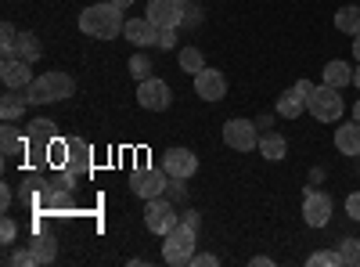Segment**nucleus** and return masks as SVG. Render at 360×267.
<instances>
[{
	"label": "nucleus",
	"instance_id": "obj_33",
	"mask_svg": "<svg viewBox=\"0 0 360 267\" xmlns=\"http://www.w3.org/2000/svg\"><path fill=\"white\" fill-rule=\"evenodd\" d=\"M346 217L349 221H360V192H349L346 195Z\"/></svg>",
	"mask_w": 360,
	"mask_h": 267
},
{
	"label": "nucleus",
	"instance_id": "obj_20",
	"mask_svg": "<svg viewBox=\"0 0 360 267\" xmlns=\"http://www.w3.org/2000/svg\"><path fill=\"white\" fill-rule=\"evenodd\" d=\"M259 156L263 159H270V163H278V159H285L288 156V141L281 137V134H274V130H266V134H259Z\"/></svg>",
	"mask_w": 360,
	"mask_h": 267
},
{
	"label": "nucleus",
	"instance_id": "obj_25",
	"mask_svg": "<svg viewBox=\"0 0 360 267\" xmlns=\"http://www.w3.org/2000/svg\"><path fill=\"white\" fill-rule=\"evenodd\" d=\"M176 62H180V69L184 73H202L205 69V54L198 51V47H180V54H176Z\"/></svg>",
	"mask_w": 360,
	"mask_h": 267
},
{
	"label": "nucleus",
	"instance_id": "obj_7",
	"mask_svg": "<svg viewBox=\"0 0 360 267\" xmlns=\"http://www.w3.org/2000/svg\"><path fill=\"white\" fill-rule=\"evenodd\" d=\"M224 144L227 148H234V152H252V148L259 144V130H256V123L252 120H227L224 123Z\"/></svg>",
	"mask_w": 360,
	"mask_h": 267
},
{
	"label": "nucleus",
	"instance_id": "obj_22",
	"mask_svg": "<svg viewBox=\"0 0 360 267\" xmlns=\"http://www.w3.org/2000/svg\"><path fill=\"white\" fill-rule=\"evenodd\" d=\"M335 29H339V33L356 37V33H360V4H346V8H339V11H335Z\"/></svg>",
	"mask_w": 360,
	"mask_h": 267
},
{
	"label": "nucleus",
	"instance_id": "obj_10",
	"mask_svg": "<svg viewBox=\"0 0 360 267\" xmlns=\"http://www.w3.org/2000/svg\"><path fill=\"white\" fill-rule=\"evenodd\" d=\"M162 170L169 177H180V181H188V177L198 173V156L191 152V148H166V156H162Z\"/></svg>",
	"mask_w": 360,
	"mask_h": 267
},
{
	"label": "nucleus",
	"instance_id": "obj_18",
	"mask_svg": "<svg viewBox=\"0 0 360 267\" xmlns=\"http://www.w3.org/2000/svg\"><path fill=\"white\" fill-rule=\"evenodd\" d=\"M321 80H324L328 87H339V91H342V87L353 83V66L342 62V58H332V62L321 69Z\"/></svg>",
	"mask_w": 360,
	"mask_h": 267
},
{
	"label": "nucleus",
	"instance_id": "obj_9",
	"mask_svg": "<svg viewBox=\"0 0 360 267\" xmlns=\"http://www.w3.org/2000/svg\"><path fill=\"white\" fill-rule=\"evenodd\" d=\"M332 213H335L332 195H328V192H310V188H307V195H303V221H307L310 228H324L328 221H332Z\"/></svg>",
	"mask_w": 360,
	"mask_h": 267
},
{
	"label": "nucleus",
	"instance_id": "obj_12",
	"mask_svg": "<svg viewBox=\"0 0 360 267\" xmlns=\"http://www.w3.org/2000/svg\"><path fill=\"white\" fill-rule=\"evenodd\" d=\"M195 94H198L202 101H220V98H227V76H224L220 69H202V73H195Z\"/></svg>",
	"mask_w": 360,
	"mask_h": 267
},
{
	"label": "nucleus",
	"instance_id": "obj_19",
	"mask_svg": "<svg viewBox=\"0 0 360 267\" xmlns=\"http://www.w3.org/2000/svg\"><path fill=\"white\" fill-rule=\"evenodd\" d=\"M25 105H29V98H25V91H4V98H0V120H8V123H15V120H22L25 116Z\"/></svg>",
	"mask_w": 360,
	"mask_h": 267
},
{
	"label": "nucleus",
	"instance_id": "obj_24",
	"mask_svg": "<svg viewBox=\"0 0 360 267\" xmlns=\"http://www.w3.org/2000/svg\"><path fill=\"white\" fill-rule=\"evenodd\" d=\"M29 249H33V260L37 263H51L58 256V242L51 239V235H37V239L29 242Z\"/></svg>",
	"mask_w": 360,
	"mask_h": 267
},
{
	"label": "nucleus",
	"instance_id": "obj_29",
	"mask_svg": "<svg viewBox=\"0 0 360 267\" xmlns=\"http://www.w3.org/2000/svg\"><path fill=\"white\" fill-rule=\"evenodd\" d=\"M339 253H342V263L346 267H360V239H342L339 242Z\"/></svg>",
	"mask_w": 360,
	"mask_h": 267
},
{
	"label": "nucleus",
	"instance_id": "obj_28",
	"mask_svg": "<svg viewBox=\"0 0 360 267\" xmlns=\"http://www.w3.org/2000/svg\"><path fill=\"white\" fill-rule=\"evenodd\" d=\"M15 47H18V29L4 22L0 25V51H4V58H15Z\"/></svg>",
	"mask_w": 360,
	"mask_h": 267
},
{
	"label": "nucleus",
	"instance_id": "obj_43",
	"mask_svg": "<svg viewBox=\"0 0 360 267\" xmlns=\"http://www.w3.org/2000/svg\"><path fill=\"white\" fill-rule=\"evenodd\" d=\"M353 120L360 123V98H356V105H353Z\"/></svg>",
	"mask_w": 360,
	"mask_h": 267
},
{
	"label": "nucleus",
	"instance_id": "obj_31",
	"mask_svg": "<svg viewBox=\"0 0 360 267\" xmlns=\"http://www.w3.org/2000/svg\"><path fill=\"white\" fill-rule=\"evenodd\" d=\"M166 199H173V202H184V199H188L184 181H180V177H169V185H166Z\"/></svg>",
	"mask_w": 360,
	"mask_h": 267
},
{
	"label": "nucleus",
	"instance_id": "obj_23",
	"mask_svg": "<svg viewBox=\"0 0 360 267\" xmlns=\"http://www.w3.org/2000/svg\"><path fill=\"white\" fill-rule=\"evenodd\" d=\"M25 144H29V141L18 134V127H11V123L4 120V127H0V152H4V156H18Z\"/></svg>",
	"mask_w": 360,
	"mask_h": 267
},
{
	"label": "nucleus",
	"instance_id": "obj_30",
	"mask_svg": "<svg viewBox=\"0 0 360 267\" xmlns=\"http://www.w3.org/2000/svg\"><path fill=\"white\" fill-rule=\"evenodd\" d=\"M18 239V224L11 221V217H4V221H0V242H4V246H11Z\"/></svg>",
	"mask_w": 360,
	"mask_h": 267
},
{
	"label": "nucleus",
	"instance_id": "obj_15",
	"mask_svg": "<svg viewBox=\"0 0 360 267\" xmlns=\"http://www.w3.org/2000/svg\"><path fill=\"white\" fill-rule=\"evenodd\" d=\"M90 163H94V159H90V144L72 137V141H69V159H65L62 170H69L72 177H86V173H90Z\"/></svg>",
	"mask_w": 360,
	"mask_h": 267
},
{
	"label": "nucleus",
	"instance_id": "obj_16",
	"mask_svg": "<svg viewBox=\"0 0 360 267\" xmlns=\"http://www.w3.org/2000/svg\"><path fill=\"white\" fill-rule=\"evenodd\" d=\"M303 112H307V94L292 83L288 91H281V98H278V116L281 120H299Z\"/></svg>",
	"mask_w": 360,
	"mask_h": 267
},
{
	"label": "nucleus",
	"instance_id": "obj_26",
	"mask_svg": "<svg viewBox=\"0 0 360 267\" xmlns=\"http://www.w3.org/2000/svg\"><path fill=\"white\" fill-rule=\"evenodd\" d=\"M152 69H155V66H152V58H148V54H141V47H137V54L130 58V76L141 83V80H148V76H152Z\"/></svg>",
	"mask_w": 360,
	"mask_h": 267
},
{
	"label": "nucleus",
	"instance_id": "obj_42",
	"mask_svg": "<svg viewBox=\"0 0 360 267\" xmlns=\"http://www.w3.org/2000/svg\"><path fill=\"white\" fill-rule=\"evenodd\" d=\"M353 87H356V91H360V66L353 69Z\"/></svg>",
	"mask_w": 360,
	"mask_h": 267
},
{
	"label": "nucleus",
	"instance_id": "obj_32",
	"mask_svg": "<svg viewBox=\"0 0 360 267\" xmlns=\"http://www.w3.org/2000/svg\"><path fill=\"white\" fill-rule=\"evenodd\" d=\"M8 263H15V267H29V263H37L33 260V249H15V253H8Z\"/></svg>",
	"mask_w": 360,
	"mask_h": 267
},
{
	"label": "nucleus",
	"instance_id": "obj_37",
	"mask_svg": "<svg viewBox=\"0 0 360 267\" xmlns=\"http://www.w3.org/2000/svg\"><path fill=\"white\" fill-rule=\"evenodd\" d=\"M180 221H184V224H191V228H202V217H198L195 210H184V213H180Z\"/></svg>",
	"mask_w": 360,
	"mask_h": 267
},
{
	"label": "nucleus",
	"instance_id": "obj_21",
	"mask_svg": "<svg viewBox=\"0 0 360 267\" xmlns=\"http://www.w3.org/2000/svg\"><path fill=\"white\" fill-rule=\"evenodd\" d=\"M40 54H44V44L37 33H29V29H22L18 33V47H15V58H22V62H40Z\"/></svg>",
	"mask_w": 360,
	"mask_h": 267
},
{
	"label": "nucleus",
	"instance_id": "obj_11",
	"mask_svg": "<svg viewBox=\"0 0 360 267\" xmlns=\"http://www.w3.org/2000/svg\"><path fill=\"white\" fill-rule=\"evenodd\" d=\"M166 170H152V166H144V170H137L134 173V181H130V188H134V195L137 199H155V195H166Z\"/></svg>",
	"mask_w": 360,
	"mask_h": 267
},
{
	"label": "nucleus",
	"instance_id": "obj_2",
	"mask_svg": "<svg viewBox=\"0 0 360 267\" xmlns=\"http://www.w3.org/2000/svg\"><path fill=\"white\" fill-rule=\"evenodd\" d=\"M72 94H76V80H72L69 73H58V69H51V73L37 76L33 83L25 87V98H29V105L65 101V98H72Z\"/></svg>",
	"mask_w": 360,
	"mask_h": 267
},
{
	"label": "nucleus",
	"instance_id": "obj_39",
	"mask_svg": "<svg viewBox=\"0 0 360 267\" xmlns=\"http://www.w3.org/2000/svg\"><path fill=\"white\" fill-rule=\"evenodd\" d=\"M252 267H274V260L270 256H252Z\"/></svg>",
	"mask_w": 360,
	"mask_h": 267
},
{
	"label": "nucleus",
	"instance_id": "obj_6",
	"mask_svg": "<svg viewBox=\"0 0 360 267\" xmlns=\"http://www.w3.org/2000/svg\"><path fill=\"white\" fill-rule=\"evenodd\" d=\"M137 105L148 108V112H166L173 105V91H169V83L159 80V76H148L137 83Z\"/></svg>",
	"mask_w": 360,
	"mask_h": 267
},
{
	"label": "nucleus",
	"instance_id": "obj_38",
	"mask_svg": "<svg viewBox=\"0 0 360 267\" xmlns=\"http://www.w3.org/2000/svg\"><path fill=\"white\" fill-rule=\"evenodd\" d=\"M0 206H4V210H8V206H11V188H8V185L0 188Z\"/></svg>",
	"mask_w": 360,
	"mask_h": 267
},
{
	"label": "nucleus",
	"instance_id": "obj_40",
	"mask_svg": "<svg viewBox=\"0 0 360 267\" xmlns=\"http://www.w3.org/2000/svg\"><path fill=\"white\" fill-rule=\"evenodd\" d=\"M112 4H115V8H123V11H130V8H134V0H112Z\"/></svg>",
	"mask_w": 360,
	"mask_h": 267
},
{
	"label": "nucleus",
	"instance_id": "obj_14",
	"mask_svg": "<svg viewBox=\"0 0 360 267\" xmlns=\"http://www.w3.org/2000/svg\"><path fill=\"white\" fill-rule=\"evenodd\" d=\"M123 37L134 44V47H148V44H159V25L152 18H127L123 25Z\"/></svg>",
	"mask_w": 360,
	"mask_h": 267
},
{
	"label": "nucleus",
	"instance_id": "obj_41",
	"mask_svg": "<svg viewBox=\"0 0 360 267\" xmlns=\"http://www.w3.org/2000/svg\"><path fill=\"white\" fill-rule=\"evenodd\" d=\"M353 58H356V62H360V33L353 37Z\"/></svg>",
	"mask_w": 360,
	"mask_h": 267
},
{
	"label": "nucleus",
	"instance_id": "obj_17",
	"mask_svg": "<svg viewBox=\"0 0 360 267\" xmlns=\"http://www.w3.org/2000/svg\"><path fill=\"white\" fill-rule=\"evenodd\" d=\"M335 148H339L342 156H360V123L356 120H349V123L339 120V127H335Z\"/></svg>",
	"mask_w": 360,
	"mask_h": 267
},
{
	"label": "nucleus",
	"instance_id": "obj_8",
	"mask_svg": "<svg viewBox=\"0 0 360 267\" xmlns=\"http://www.w3.org/2000/svg\"><path fill=\"white\" fill-rule=\"evenodd\" d=\"M184 11L188 4L184 0H148V18H152L159 29H180L184 25Z\"/></svg>",
	"mask_w": 360,
	"mask_h": 267
},
{
	"label": "nucleus",
	"instance_id": "obj_34",
	"mask_svg": "<svg viewBox=\"0 0 360 267\" xmlns=\"http://www.w3.org/2000/svg\"><path fill=\"white\" fill-rule=\"evenodd\" d=\"M159 47H162V51L176 47V29H159Z\"/></svg>",
	"mask_w": 360,
	"mask_h": 267
},
{
	"label": "nucleus",
	"instance_id": "obj_44",
	"mask_svg": "<svg viewBox=\"0 0 360 267\" xmlns=\"http://www.w3.org/2000/svg\"><path fill=\"white\" fill-rule=\"evenodd\" d=\"M184 4H191V0H184Z\"/></svg>",
	"mask_w": 360,
	"mask_h": 267
},
{
	"label": "nucleus",
	"instance_id": "obj_36",
	"mask_svg": "<svg viewBox=\"0 0 360 267\" xmlns=\"http://www.w3.org/2000/svg\"><path fill=\"white\" fill-rule=\"evenodd\" d=\"M198 22H202V11H198L195 4H188V11H184V25H188V29H195Z\"/></svg>",
	"mask_w": 360,
	"mask_h": 267
},
{
	"label": "nucleus",
	"instance_id": "obj_27",
	"mask_svg": "<svg viewBox=\"0 0 360 267\" xmlns=\"http://www.w3.org/2000/svg\"><path fill=\"white\" fill-rule=\"evenodd\" d=\"M307 263L310 267H339L342 263V253L339 249H317V253L307 256Z\"/></svg>",
	"mask_w": 360,
	"mask_h": 267
},
{
	"label": "nucleus",
	"instance_id": "obj_3",
	"mask_svg": "<svg viewBox=\"0 0 360 267\" xmlns=\"http://www.w3.org/2000/svg\"><path fill=\"white\" fill-rule=\"evenodd\" d=\"M195 246H198V228H191V224L180 221V224L166 235V242H162V260L173 263V267H184V263H191Z\"/></svg>",
	"mask_w": 360,
	"mask_h": 267
},
{
	"label": "nucleus",
	"instance_id": "obj_35",
	"mask_svg": "<svg viewBox=\"0 0 360 267\" xmlns=\"http://www.w3.org/2000/svg\"><path fill=\"white\" fill-rule=\"evenodd\" d=\"M217 263H220V260H217L213 253H195V256H191V267H217Z\"/></svg>",
	"mask_w": 360,
	"mask_h": 267
},
{
	"label": "nucleus",
	"instance_id": "obj_1",
	"mask_svg": "<svg viewBox=\"0 0 360 267\" xmlns=\"http://www.w3.org/2000/svg\"><path fill=\"white\" fill-rule=\"evenodd\" d=\"M123 8H115L112 0H105V4H90L79 11V33L94 37V40H115L119 33H123Z\"/></svg>",
	"mask_w": 360,
	"mask_h": 267
},
{
	"label": "nucleus",
	"instance_id": "obj_5",
	"mask_svg": "<svg viewBox=\"0 0 360 267\" xmlns=\"http://www.w3.org/2000/svg\"><path fill=\"white\" fill-rule=\"evenodd\" d=\"M180 224V213H176V206L173 199L166 195H155V199H144V228L159 235V239H166V235Z\"/></svg>",
	"mask_w": 360,
	"mask_h": 267
},
{
	"label": "nucleus",
	"instance_id": "obj_4",
	"mask_svg": "<svg viewBox=\"0 0 360 267\" xmlns=\"http://www.w3.org/2000/svg\"><path fill=\"white\" fill-rule=\"evenodd\" d=\"M307 108H310V116H314L317 123H339L342 112H346V101H342V91H339V87L321 83V87H314V91H310Z\"/></svg>",
	"mask_w": 360,
	"mask_h": 267
},
{
	"label": "nucleus",
	"instance_id": "obj_13",
	"mask_svg": "<svg viewBox=\"0 0 360 267\" xmlns=\"http://www.w3.org/2000/svg\"><path fill=\"white\" fill-rule=\"evenodd\" d=\"M33 69H29V62H22V58H4V66H0V83L11 87V91H25L29 83H33Z\"/></svg>",
	"mask_w": 360,
	"mask_h": 267
}]
</instances>
